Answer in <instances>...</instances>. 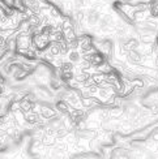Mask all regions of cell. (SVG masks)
I'll list each match as a JSON object with an SVG mask.
<instances>
[{
	"label": "cell",
	"instance_id": "6",
	"mask_svg": "<svg viewBox=\"0 0 158 159\" xmlns=\"http://www.w3.org/2000/svg\"><path fill=\"white\" fill-rule=\"evenodd\" d=\"M41 115L38 112H29L26 114V116L24 117V123H26L28 125H37L39 121H41Z\"/></svg>",
	"mask_w": 158,
	"mask_h": 159
},
{
	"label": "cell",
	"instance_id": "8",
	"mask_svg": "<svg viewBox=\"0 0 158 159\" xmlns=\"http://www.w3.org/2000/svg\"><path fill=\"white\" fill-rule=\"evenodd\" d=\"M33 102L28 101V99H22L20 101V110H21L22 114H29V112L33 111Z\"/></svg>",
	"mask_w": 158,
	"mask_h": 159
},
{
	"label": "cell",
	"instance_id": "10",
	"mask_svg": "<svg viewBox=\"0 0 158 159\" xmlns=\"http://www.w3.org/2000/svg\"><path fill=\"white\" fill-rule=\"evenodd\" d=\"M4 91H5L4 86H2V85H0V98H3V97H4Z\"/></svg>",
	"mask_w": 158,
	"mask_h": 159
},
{
	"label": "cell",
	"instance_id": "3",
	"mask_svg": "<svg viewBox=\"0 0 158 159\" xmlns=\"http://www.w3.org/2000/svg\"><path fill=\"white\" fill-rule=\"evenodd\" d=\"M55 110L62 115H68L72 111V107L64 101V99H58L55 102Z\"/></svg>",
	"mask_w": 158,
	"mask_h": 159
},
{
	"label": "cell",
	"instance_id": "7",
	"mask_svg": "<svg viewBox=\"0 0 158 159\" xmlns=\"http://www.w3.org/2000/svg\"><path fill=\"white\" fill-rule=\"evenodd\" d=\"M68 61L69 63H72V64H80L81 63V54L78 52L77 50H71L69 52H68Z\"/></svg>",
	"mask_w": 158,
	"mask_h": 159
},
{
	"label": "cell",
	"instance_id": "2",
	"mask_svg": "<svg viewBox=\"0 0 158 159\" xmlns=\"http://www.w3.org/2000/svg\"><path fill=\"white\" fill-rule=\"evenodd\" d=\"M16 47L20 52H28V50L31 47V38L26 33H20L16 37Z\"/></svg>",
	"mask_w": 158,
	"mask_h": 159
},
{
	"label": "cell",
	"instance_id": "4",
	"mask_svg": "<svg viewBox=\"0 0 158 159\" xmlns=\"http://www.w3.org/2000/svg\"><path fill=\"white\" fill-rule=\"evenodd\" d=\"M56 110H54L52 107H46V106H39L38 108V114L41 115L42 119H46V120H49V119L54 117L56 115Z\"/></svg>",
	"mask_w": 158,
	"mask_h": 159
},
{
	"label": "cell",
	"instance_id": "5",
	"mask_svg": "<svg viewBox=\"0 0 158 159\" xmlns=\"http://www.w3.org/2000/svg\"><path fill=\"white\" fill-rule=\"evenodd\" d=\"M85 20H86V24H88L89 26H94V25H97L98 22H100L101 15H100V12H98V11L91 9V11L88 13V15H86Z\"/></svg>",
	"mask_w": 158,
	"mask_h": 159
},
{
	"label": "cell",
	"instance_id": "11",
	"mask_svg": "<svg viewBox=\"0 0 158 159\" xmlns=\"http://www.w3.org/2000/svg\"><path fill=\"white\" fill-rule=\"evenodd\" d=\"M0 159H7V158H5L4 155H0Z\"/></svg>",
	"mask_w": 158,
	"mask_h": 159
},
{
	"label": "cell",
	"instance_id": "9",
	"mask_svg": "<svg viewBox=\"0 0 158 159\" xmlns=\"http://www.w3.org/2000/svg\"><path fill=\"white\" fill-rule=\"evenodd\" d=\"M49 89L52 91H60L62 90V82L59 81V80L51 77L49 80Z\"/></svg>",
	"mask_w": 158,
	"mask_h": 159
},
{
	"label": "cell",
	"instance_id": "1",
	"mask_svg": "<svg viewBox=\"0 0 158 159\" xmlns=\"http://www.w3.org/2000/svg\"><path fill=\"white\" fill-rule=\"evenodd\" d=\"M50 46V37L38 33L31 37V47L34 50H44Z\"/></svg>",
	"mask_w": 158,
	"mask_h": 159
}]
</instances>
